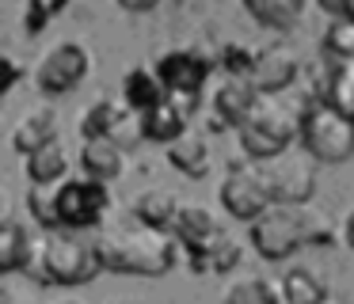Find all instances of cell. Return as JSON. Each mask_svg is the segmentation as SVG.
<instances>
[{
    "instance_id": "cell-11",
    "label": "cell",
    "mask_w": 354,
    "mask_h": 304,
    "mask_svg": "<svg viewBox=\"0 0 354 304\" xmlns=\"http://www.w3.org/2000/svg\"><path fill=\"white\" fill-rule=\"evenodd\" d=\"M221 205L225 213H232L236 220H259L263 213L274 205V198H270V187L267 179H263V167L255 164H236L229 175L221 179Z\"/></svg>"
},
{
    "instance_id": "cell-15",
    "label": "cell",
    "mask_w": 354,
    "mask_h": 304,
    "mask_svg": "<svg viewBox=\"0 0 354 304\" xmlns=\"http://www.w3.org/2000/svg\"><path fill=\"white\" fill-rule=\"evenodd\" d=\"M187 118H191V111L168 95L164 103H156L153 111L141 114V133H145V141L176 144L183 133H191V129H187Z\"/></svg>"
},
{
    "instance_id": "cell-16",
    "label": "cell",
    "mask_w": 354,
    "mask_h": 304,
    "mask_svg": "<svg viewBox=\"0 0 354 304\" xmlns=\"http://www.w3.org/2000/svg\"><path fill=\"white\" fill-rule=\"evenodd\" d=\"M171 232H176L179 243H183V251H194V247H202V243L214 240V236L221 232V225H217V217L209 213V205L183 202V205H179V213H176Z\"/></svg>"
},
{
    "instance_id": "cell-7",
    "label": "cell",
    "mask_w": 354,
    "mask_h": 304,
    "mask_svg": "<svg viewBox=\"0 0 354 304\" xmlns=\"http://www.w3.org/2000/svg\"><path fill=\"white\" fill-rule=\"evenodd\" d=\"M80 137L84 141L103 137V141L122 144L126 152L138 141H145V133H141V114L126 99H111V95L95 99L92 106H84V114H80Z\"/></svg>"
},
{
    "instance_id": "cell-5",
    "label": "cell",
    "mask_w": 354,
    "mask_h": 304,
    "mask_svg": "<svg viewBox=\"0 0 354 304\" xmlns=\"http://www.w3.org/2000/svg\"><path fill=\"white\" fill-rule=\"evenodd\" d=\"M297 144L316 164H343L354 156V122L339 114L328 99H316L301 111V137Z\"/></svg>"
},
{
    "instance_id": "cell-23",
    "label": "cell",
    "mask_w": 354,
    "mask_h": 304,
    "mask_svg": "<svg viewBox=\"0 0 354 304\" xmlns=\"http://www.w3.org/2000/svg\"><path fill=\"white\" fill-rule=\"evenodd\" d=\"M179 198L171 194V190L164 187H149L138 194V202H133V217L141 220V225H153V228H168L176 225V213H179Z\"/></svg>"
},
{
    "instance_id": "cell-33",
    "label": "cell",
    "mask_w": 354,
    "mask_h": 304,
    "mask_svg": "<svg viewBox=\"0 0 354 304\" xmlns=\"http://www.w3.org/2000/svg\"><path fill=\"white\" fill-rule=\"evenodd\" d=\"M4 65H8V88H12V84L19 80V73H24V68H19V61L12 57V53H8V57H4Z\"/></svg>"
},
{
    "instance_id": "cell-19",
    "label": "cell",
    "mask_w": 354,
    "mask_h": 304,
    "mask_svg": "<svg viewBox=\"0 0 354 304\" xmlns=\"http://www.w3.org/2000/svg\"><path fill=\"white\" fill-rule=\"evenodd\" d=\"M80 171L92 175V179H100V182L118 179V175L126 171V149L115 144V141H103V137L84 141L80 144Z\"/></svg>"
},
{
    "instance_id": "cell-21",
    "label": "cell",
    "mask_w": 354,
    "mask_h": 304,
    "mask_svg": "<svg viewBox=\"0 0 354 304\" xmlns=\"http://www.w3.org/2000/svg\"><path fill=\"white\" fill-rule=\"evenodd\" d=\"M278 296H282V304H324L328 285L320 281V274L313 266H290L278 278Z\"/></svg>"
},
{
    "instance_id": "cell-17",
    "label": "cell",
    "mask_w": 354,
    "mask_h": 304,
    "mask_svg": "<svg viewBox=\"0 0 354 304\" xmlns=\"http://www.w3.org/2000/svg\"><path fill=\"white\" fill-rule=\"evenodd\" d=\"M187 263H191L194 274H229L232 266L240 263V240L232 232H217L209 243L187 251Z\"/></svg>"
},
{
    "instance_id": "cell-10",
    "label": "cell",
    "mask_w": 354,
    "mask_h": 304,
    "mask_svg": "<svg viewBox=\"0 0 354 304\" xmlns=\"http://www.w3.org/2000/svg\"><path fill=\"white\" fill-rule=\"evenodd\" d=\"M156 73H160L168 95L191 111V106L198 103L202 88H206L209 73H214V61H209L206 53H198V50H191V46H187V50H168V53H160V61H156Z\"/></svg>"
},
{
    "instance_id": "cell-14",
    "label": "cell",
    "mask_w": 354,
    "mask_h": 304,
    "mask_svg": "<svg viewBox=\"0 0 354 304\" xmlns=\"http://www.w3.org/2000/svg\"><path fill=\"white\" fill-rule=\"evenodd\" d=\"M255 99H259V91L252 88V80L248 76H225L221 84H217L214 91V118L217 126H244V118L252 114Z\"/></svg>"
},
{
    "instance_id": "cell-18",
    "label": "cell",
    "mask_w": 354,
    "mask_h": 304,
    "mask_svg": "<svg viewBox=\"0 0 354 304\" xmlns=\"http://www.w3.org/2000/svg\"><path fill=\"white\" fill-rule=\"evenodd\" d=\"M122 99L138 114H145V111H153L156 103H164V99H168V88H164L156 65H133L130 73L122 76Z\"/></svg>"
},
{
    "instance_id": "cell-36",
    "label": "cell",
    "mask_w": 354,
    "mask_h": 304,
    "mask_svg": "<svg viewBox=\"0 0 354 304\" xmlns=\"http://www.w3.org/2000/svg\"><path fill=\"white\" fill-rule=\"evenodd\" d=\"M324 304H346V301H335V296H328V301H324Z\"/></svg>"
},
{
    "instance_id": "cell-37",
    "label": "cell",
    "mask_w": 354,
    "mask_h": 304,
    "mask_svg": "<svg viewBox=\"0 0 354 304\" xmlns=\"http://www.w3.org/2000/svg\"><path fill=\"white\" fill-rule=\"evenodd\" d=\"M62 304H84V301H62Z\"/></svg>"
},
{
    "instance_id": "cell-3",
    "label": "cell",
    "mask_w": 354,
    "mask_h": 304,
    "mask_svg": "<svg viewBox=\"0 0 354 304\" xmlns=\"http://www.w3.org/2000/svg\"><path fill=\"white\" fill-rule=\"evenodd\" d=\"M248 240L270 263H282L301 247H320L331 240V225L316 205H270L248 225Z\"/></svg>"
},
{
    "instance_id": "cell-26",
    "label": "cell",
    "mask_w": 354,
    "mask_h": 304,
    "mask_svg": "<svg viewBox=\"0 0 354 304\" xmlns=\"http://www.w3.org/2000/svg\"><path fill=\"white\" fill-rule=\"evenodd\" d=\"M324 99H328L339 114H346V118L354 122V61L331 65L328 80H324Z\"/></svg>"
},
{
    "instance_id": "cell-9",
    "label": "cell",
    "mask_w": 354,
    "mask_h": 304,
    "mask_svg": "<svg viewBox=\"0 0 354 304\" xmlns=\"http://www.w3.org/2000/svg\"><path fill=\"white\" fill-rule=\"evenodd\" d=\"M88 68H92V53L80 42H73V38H62L35 65V88L46 91V95H65V91H73L84 80Z\"/></svg>"
},
{
    "instance_id": "cell-2",
    "label": "cell",
    "mask_w": 354,
    "mask_h": 304,
    "mask_svg": "<svg viewBox=\"0 0 354 304\" xmlns=\"http://www.w3.org/2000/svg\"><path fill=\"white\" fill-rule=\"evenodd\" d=\"M176 232L153 225H122L100 236V255L111 274L130 278H164L176 266Z\"/></svg>"
},
{
    "instance_id": "cell-35",
    "label": "cell",
    "mask_w": 354,
    "mask_h": 304,
    "mask_svg": "<svg viewBox=\"0 0 354 304\" xmlns=\"http://www.w3.org/2000/svg\"><path fill=\"white\" fill-rule=\"evenodd\" d=\"M343 15H351V19H354V0H346V12Z\"/></svg>"
},
{
    "instance_id": "cell-31",
    "label": "cell",
    "mask_w": 354,
    "mask_h": 304,
    "mask_svg": "<svg viewBox=\"0 0 354 304\" xmlns=\"http://www.w3.org/2000/svg\"><path fill=\"white\" fill-rule=\"evenodd\" d=\"M118 8H126V12H153L160 0H115Z\"/></svg>"
},
{
    "instance_id": "cell-28",
    "label": "cell",
    "mask_w": 354,
    "mask_h": 304,
    "mask_svg": "<svg viewBox=\"0 0 354 304\" xmlns=\"http://www.w3.org/2000/svg\"><path fill=\"white\" fill-rule=\"evenodd\" d=\"M324 53L331 65L354 61V19L351 15H331L328 30H324Z\"/></svg>"
},
{
    "instance_id": "cell-8",
    "label": "cell",
    "mask_w": 354,
    "mask_h": 304,
    "mask_svg": "<svg viewBox=\"0 0 354 304\" xmlns=\"http://www.w3.org/2000/svg\"><path fill=\"white\" fill-rule=\"evenodd\" d=\"M263 179L270 187L274 205H308L316 190V160L301 152H282L274 160H263Z\"/></svg>"
},
{
    "instance_id": "cell-22",
    "label": "cell",
    "mask_w": 354,
    "mask_h": 304,
    "mask_svg": "<svg viewBox=\"0 0 354 304\" xmlns=\"http://www.w3.org/2000/svg\"><path fill=\"white\" fill-rule=\"evenodd\" d=\"M168 164L176 167V171L191 175V179H206L209 164H214L209 141L202 133H183L176 144H168Z\"/></svg>"
},
{
    "instance_id": "cell-4",
    "label": "cell",
    "mask_w": 354,
    "mask_h": 304,
    "mask_svg": "<svg viewBox=\"0 0 354 304\" xmlns=\"http://www.w3.org/2000/svg\"><path fill=\"white\" fill-rule=\"evenodd\" d=\"M236 133H240L244 156L263 164V160H274L282 152H290V144L301 137V114L282 95H259Z\"/></svg>"
},
{
    "instance_id": "cell-27",
    "label": "cell",
    "mask_w": 354,
    "mask_h": 304,
    "mask_svg": "<svg viewBox=\"0 0 354 304\" xmlns=\"http://www.w3.org/2000/svg\"><path fill=\"white\" fill-rule=\"evenodd\" d=\"M27 213H31V220L39 228H46V232H54L57 225V182H31L27 187Z\"/></svg>"
},
{
    "instance_id": "cell-34",
    "label": "cell",
    "mask_w": 354,
    "mask_h": 304,
    "mask_svg": "<svg viewBox=\"0 0 354 304\" xmlns=\"http://www.w3.org/2000/svg\"><path fill=\"white\" fill-rule=\"evenodd\" d=\"M343 236H346V243L354 247V209L346 213V225H343Z\"/></svg>"
},
{
    "instance_id": "cell-30",
    "label": "cell",
    "mask_w": 354,
    "mask_h": 304,
    "mask_svg": "<svg viewBox=\"0 0 354 304\" xmlns=\"http://www.w3.org/2000/svg\"><path fill=\"white\" fill-rule=\"evenodd\" d=\"M57 8H65V4H50V0H31V4H27V15H24L27 30H31V35H39V30L46 27V19L57 12Z\"/></svg>"
},
{
    "instance_id": "cell-1",
    "label": "cell",
    "mask_w": 354,
    "mask_h": 304,
    "mask_svg": "<svg viewBox=\"0 0 354 304\" xmlns=\"http://www.w3.org/2000/svg\"><path fill=\"white\" fill-rule=\"evenodd\" d=\"M107 270L100 255V240H84V236L69 232V228H39L35 236V251L27 263V278L42 281V285H88Z\"/></svg>"
},
{
    "instance_id": "cell-6",
    "label": "cell",
    "mask_w": 354,
    "mask_h": 304,
    "mask_svg": "<svg viewBox=\"0 0 354 304\" xmlns=\"http://www.w3.org/2000/svg\"><path fill=\"white\" fill-rule=\"evenodd\" d=\"M111 205L107 182L92 179V175H73V179L57 182V225L80 232V228H95Z\"/></svg>"
},
{
    "instance_id": "cell-25",
    "label": "cell",
    "mask_w": 354,
    "mask_h": 304,
    "mask_svg": "<svg viewBox=\"0 0 354 304\" xmlns=\"http://www.w3.org/2000/svg\"><path fill=\"white\" fill-rule=\"evenodd\" d=\"M263 27H274V30H290L293 23L305 15V0H240Z\"/></svg>"
},
{
    "instance_id": "cell-12",
    "label": "cell",
    "mask_w": 354,
    "mask_h": 304,
    "mask_svg": "<svg viewBox=\"0 0 354 304\" xmlns=\"http://www.w3.org/2000/svg\"><path fill=\"white\" fill-rule=\"evenodd\" d=\"M297 73H301L297 53H293L286 42H274V46L255 50L252 68H248V80H252V88L259 91V95H278V91H286L293 80H297Z\"/></svg>"
},
{
    "instance_id": "cell-20",
    "label": "cell",
    "mask_w": 354,
    "mask_h": 304,
    "mask_svg": "<svg viewBox=\"0 0 354 304\" xmlns=\"http://www.w3.org/2000/svg\"><path fill=\"white\" fill-rule=\"evenodd\" d=\"M35 236L39 232H31V225H24V220L16 217L4 220V228H0V270L4 274L27 270L31 251H35Z\"/></svg>"
},
{
    "instance_id": "cell-24",
    "label": "cell",
    "mask_w": 354,
    "mask_h": 304,
    "mask_svg": "<svg viewBox=\"0 0 354 304\" xmlns=\"http://www.w3.org/2000/svg\"><path fill=\"white\" fill-rule=\"evenodd\" d=\"M65 171H69V152H65L62 137L27 156V179L31 182H62Z\"/></svg>"
},
{
    "instance_id": "cell-29",
    "label": "cell",
    "mask_w": 354,
    "mask_h": 304,
    "mask_svg": "<svg viewBox=\"0 0 354 304\" xmlns=\"http://www.w3.org/2000/svg\"><path fill=\"white\" fill-rule=\"evenodd\" d=\"M274 301H282V296L263 278H240L225 289V304H274Z\"/></svg>"
},
{
    "instance_id": "cell-13",
    "label": "cell",
    "mask_w": 354,
    "mask_h": 304,
    "mask_svg": "<svg viewBox=\"0 0 354 304\" xmlns=\"http://www.w3.org/2000/svg\"><path fill=\"white\" fill-rule=\"evenodd\" d=\"M57 129H62V118H57L54 106H27L24 114L16 118V126H12V149L24 152V156H31V152H39L42 144L57 141Z\"/></svg>"
},
{
    "instance_id": "cell-32",
    "label": "cell",
    "mask_w": 354,
    "mask_h": 304,
    "mask_svg": "<svg viewBox=\"0 0 354 304\" xmlns=\"http://www.w3.org/2000/svg\"><path fill=\"white\" fill-rule=\"evenodd\" d=\"M316 4H320L328 15H343L346 12V0H316Z\"/></svg>"
}]
</instances>
